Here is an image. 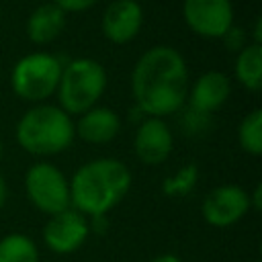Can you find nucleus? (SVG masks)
<instances>
[{
	"mask_svg": "<svg viewBox=\"0 0 262 262\" xmlns=\"http://www.w3.org/2000/svg\"><path fill=\"white\" fill-rule=\"evenodd\" d=\"M51 2L57 4L66 14L68 12H86L98 4V0H51Z\"/></svg>",
	"mask_w": 262,
	"mask_h": 262,
	"instance_id": "6ab92c4d",
	"label": "nucleus"
},
{
	"mask_svg": "<svg viewBox=\"0 0 262 262\" xmlns=\"http://www.w3.org/2000/svg\"><path fill=\"white\" fill-rule=\"evenodd\" d=\"M123 121L121 117L108 108V106H92L86 113L78 115V121H74V133L84 143L90 145H104L111 143L121 133Z\"/></svg>",
	"mask_w": 262,
	"mask_h": 262,
	"instance_id": "ddd939ff",
	"label": "nucleus"
},
{
	"mask_svg": "<svg viewBox=\"0 0 262 262\" xmlns=\"http://www.w3.org/2000/svg\"><path fill=\"white\" fill-rule=\"evenodd\" d=\"M250 207L254 211H260L262 209V184H256L254 192L250 194Z\"/></svg>",
	"mask_w": 262,
	"mask_h": 262,
	"instance_id": "aec40b11",
	"label": "nucleus"
},
{
	"mask_svg": "<svg viewBox=\"0 0 262 262\" xmlns=\"http://www.w3.org/2000/svg\"><path fill=\"white\" fill-rule=\"evenodd\" d=\"M106 90V70L92 57H78L61 68L57 84V106L70 117L96 106Z\"/></svg>",
	"mask_w": 262,
	"mask_h": 262,
	"instance_id": "20e7f679",
	"label": "nucleus"
},
{
	"mask_svg": "<svg viewBox=\"0 0 262 262\" xmlns=\"http://www.w3.org/2000/svg\"><path fill=\"white\" fill-rule=\"evenodd\" d=\"M0 262H39V248L27 233H6L0 237Z\"/></svg>",
	"mask_w": 262,
	"mask_h": 262,
	"instance_id": "dca6fc26",
	"label": "nucleus"
},
{
	"mask_svg": "<svg viewBox=\"0 0 262 262\" xmlns=\"http://www.w3.org/2000/svg\"><path fill=\"white\" fill-rule=\"evenodd\" d=\"M186 27L203 39H221L233 27L231 0H182Z\"/></svg>",
	"mask_w": 262,
	"mask_h": 262,
	"instance_id": "6e6552de",
	"label": "nucleus"
},
{
	"mask_svg": "<svg viewBox=\"0 0 262 262\" xmlns=\"http://www.w3.org/2000/svg\"><path fill=\"white\" fill-rule=\"evenodd\" d=\"M237 143L248 156L262 154V111H250L237 125Z\"/></svg>",
	"mask_w": 262,
	"mask_h": 262,
	"instance_id": "f3484780",
	"label": "nucleus"
},
{
	"mask_svg": "<svg viewBox=\"0 0 262 262\" xmlns=\"http://www.w3.org/2000/svg\"><path fill=\"white\" fill-rule=\"evenodd\" d=\"M231 94L229 78L219 70L203 72L192 84H188L186 102L196 115H211L219 111Z\"/></svg>",
	"mask_w": 262,
	"mask_h": 262,
	"instance_id": "f8f14e48",
	"label": "nucleus"
},
{
	"mask_svg": "<svg viewBox=\"0 0 262 262\" xmlns=\"http://www.w3.org/2000/svg\"><path fill=\"white\" fill-rule=\"evenodd\" d=\"M250 211V192L244 186L231 182L215 186L205 194L201 203V215L205 223L219 229L239 223Z\"/></svg>",
	"mask_w": 262,
	"mask_h": 262,
	"instance_id": "0eeeda50",
	"label": "nucleus"
},
{
	"mask_svg": "<svg viewBox=\"0 0 262 262\" xmlns=\"http://www.w3.org/2000/svg\"><path fill=\"white\" fill-rule=\"evenodd\" d=\"M14 137L31 156H55L74 143V119L57 104L39 102L23 113L14 127Z\"/></svg>",
	"mask_w": 262,
	"mask_h": 262,
	"instance_id": "7ed1b4c3",
	"label": "nucleus"
},
{
	"mask_svg": "<svg viewBox=\"0 0 262 262\" xmlns=\"http://www.w3.org/2000/svg\"><path fill=\"white\" fill-rule=\"evenodd\" d=\"M174 135L168 123L160 117H143L133 135V151L141 164L158 166L170 158Z\"/></svg>",
	"mask_w": 262,
	"mask_h": 262,
	"instance_id": "9d476101",
	"label": "nucleus"
},
{
	"mask_svg": "<svg viewBox=\"0 0 262 262\" xmlns=\"http://www.w3.org/2000/svg\"><path fill=\"white\" fill-rule=\"evenodd\" d=\"M149 262H182L176 254H160V256H156V258H151Z\"/></svg>",
	"mask_w": 262,
	"mask_h": 262,
	"instance_id": "4be33fe9",
	"label": "nucleus"
},
{
	"mask_svg": "<svg viewBox=\"0 0 262 262\" xmlns=\"http://www.w3.org/2000/svg\"><path fill=\"white\" fill-rule=\"evenodd\" d=\"M6 199H8V184H6L4 176L0 174V209L6 205Z\"/></svg>",
	"mask_w": 262,
	"mask_h": 262,
	"instance_id": "412c9836",
	"label": "nucleus"
},
{
	"mask_svg": "<svg viewBox=\"0 0 262 262\" xmlns=\"http://www.w3.org/2000/svg\"><path fill=\"white\" fill-rule=\"evenodd\" d=\"M25 194L29 203L45 213L55 215L70 209V178L51 162H35L25 172Z\"/></svg>",
	"mask_w": 262,
	"mask_h": 262,
	"instance_id": "423d86ee",
	"label": "nucleus"
},
{
	"mask_svg": "<svg viewBox=\"0 0 262 262\" xmlns=\"http://www.w3.org/2000/svg\"><path fill=\"white\" fill-rule=\"evenodd\" d=\"M143 25V8L137 0H113L100 18V29L113 45H127L133 41Z\"/></svg>",
	"mask_w": 262,
	"mask_h": 262,
	"instance_id": "9b49d317",
	"label": "nucleus"
},
{
	"mask_svg": "<svg viewBox=\"0 0 262 262\" xmlns=\"http://www.w3.org/2000/svg\"><path fill=\"white\" fill-rule=\"evenodd\" d=\"M90 235V221L76 209H66L61 213L49 215V221L43 225V242L45 246L57 254H74Z\"/></svg>",
	"mask_w": 262,
	"mask_h": 262,
	"instance_id": "1a4fd4ad",
	"label": "nucleus"
},
{
	"mask_svg": "<svg viewBox=\"0 0 262 262\" xmlns=\"http://www.w3.org/2000/svg\"><path fill=\"white\" fill-rule=\"evenodd\" d=\"M63 63L57 55L47 51H33L23 55L10 72L12 92L27 102L39 104L55 94Z\"/></svg>",
	"mask_w": 262,
	"mask_h": 262,
	"instance_id": "39448f33",
	"label": "nucleus"
},
{
	"mask_svg": "<svg viewBox=\"0 0 262 262\" xmlns=\"http://www.w3.org/2000/svg\"><path fill=\"white\" fill-rule=\"evenodd\" d=\"M66 12L53 4V2H43L39 4L27 18L25 31L31 43L35 45H49L55 41L63 29H66Z\"/></svg>",
	"mask_w": 262,
	"mask_h": 262,
	"instance_id": "4468645a",
	"label": "nucleus"
},
{
	"mask_svg": "<svg viewBox=\"0 0 262 262\" xmlns=\"http://www.w3.org/2000/svg\"><path fill=\"white\" fill-rule=\"evenodd\" d=\"M233 76L250 92H258L262 88V45L248 43L242 47L233 61Z\"/></svg>",
	"mask_w": 262,
	"mask_h": 262,
	"instance_id": "2eb2a0df",
	"label": "nucleus"
},
{
	"mask_svg": "<svg viewBox=\"0 0 262 262\" xmlns=\"http://www.w3.org/2000/svg\"><path fill=\"white\" fill-rule=\"evenodd\" d=\"M129 188L127 164L115 158L90 160L70 178V205L84 217H102L127 196Z\"/></svg>",
	"mask_w": 262,
	"mask_h": 262,
	"instance_id": "f03ea898",
	"label": "nucleus"
},
{
	"mask_svg": "<svg viewBox=\"0 0 262 262\" xmlns=\"http://www.w3.org/2000/svg\"><path fill=\"white\" fill-rule=\"evenodd\" d=\"M196 180H199V168L194 164H184L162 182V190L168 196H186L188 192H192Z\"/></svg>",
	"mask_w": 262,
	"mask_h": 262,
	"instance_id": "a211bd4d",
	"label": "nucleus"
},
{
	"mask_svg": "<svg viewBox=\"0 0 262 262\" xmlns=\"http://www.w3.org/2000/svg\"><path fill=\"white\" fill-rule=\"evenodd\" d=\"M188 66L170 45H154L139 55L131 72V94L143 117H168L186 102Z\"/></svg>",
	"mask_w": 262,
	"mask_h": 262,
	"instance_id": "f257e3e1",
	"label": "nucleus"
},
{
	"mask_svg": "<svg viewBox=\"0 0 262 262\" xmlns=\"http://www.w3.org/2000/svg\"><path fill=\"white\" fill-rule=\"evenodd\" d=\"M2 151H4V145H2V139H0V160H2Z\"/></svg>",
	"mask_w": 262,
	"mask_h": 262,
	"instance_id": "5701e85b",
	"label": "nucleus"
}]
</instances>
